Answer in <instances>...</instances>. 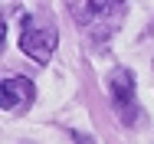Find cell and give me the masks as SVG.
Wrapping results in <instances>:
<instances>
[{
	"mask_svg": "<svg viewBox=\"0 0 154 144\" xmlns=\"http://www.w3.org/2000/svg\"><path fill=\"white\" fill-rule=\"evenodd\" d=\"M56 43H59V29H56L53 20H43V17H23V23H20V49H23L33 62L46 66V62L53 59Z\"/></svg>",
	"mask_w": 154,
	"mask_h": 144,
	"instance_id": "cell-1",
	"label": "cell"
},
{
	"mask_svg": "<svg viewBox=\"0 0 154 144\" xmlns=\"http://www.w3.org/2000/svg\"><path fill=\"white\" fill-rule=\"evenodd\" d=\"M108 92H112V105H115L118 118L125 124H131L134 115H138L134 112V75L128 69H115L108 75Z\"/></svg>",
	"mask_w": 154,
	"mask_h": 144,
	"instance_id": "cell-2",
	"label": "cell"
},
{
	"mask_svg": "<svg viewBox=\"0 0 154 144\" xmlns=\"http://www.w3.org/2000/svg\"><path fill=\"white\" fill-rule=\"evenodd\" d=\"M0 105H3V112H17V108H23V105H30L33 98H36V88H33L30 79H23V75H7L3 82H0Z\"/></svg>",
	"mask_w": 154,
	"mask_h": 144,
	"instance_id": "cell-3",
	"label": "cell"
}]
</instances>
